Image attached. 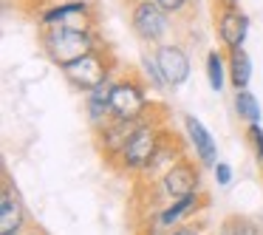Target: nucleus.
Segmentation results:
<instances>
[{
	"instance_id": "aec40b11",
	"label": "nucleus",
	"mask_w": 263,
	"mask_h": 235,
	"mask_svg": "<svg viewBox=\"0 0 263 235\" xmlns=\"http://www.w3.org/2000/svg\"><path fill=\"white\" fill-rule=\"evenodd\" d=\"M156 3H159L167 14H181L184 9L190 6V0H156Z\"/></svg>"
},
{
	"instance_id": "2eb2a0df",
	"label": "nucleus",
	"mask_w": 263,
	"mask_h": 235,
	"mask_svg": "<svg viewBox=\"0 0 263 235\" xmlns=\"http://www.w3.org/2000/svg\"><path fill=\"white\" fill-rule=\"evenodd\" d=\"M218 235H263V232L249 215H238V212H232V215H227L221 221Z\"/></svg>"
},
{
	"instance_id": "b1692460",
	"label": "nucleus",
	"mask_w": 263,
	"mask_h": 235,
	"mask_svg": "<svg viewBox=\"0 0 263 235\" xmlns=\"http://www.w3.org/2000/svg\"><path fill=\"white\" fill-rule=\"evenodd\" d=\"M29 235H46V232H29Z\"/></svg>"
},
{
	"instance_id": "f8f14e48",
	"label": "nucleus",
	"mask_w": 263,
	"mask_h": 235,
	"mask_svg": "<svg viewBox=\"0 0 263 235\" xmlns=\"http://www.w3.org/2000/svg\"><path fill=\"white\" fill-rule=\"evenodd\" d=\"M184 131H187L190 136V144H193L195 150V159H198V165H206V167H215L218 165V148H215V139L210 136V131H206L204 125H201L198 119H195L193 114L184 116Z\"/></svg>"
},
{
	"instance_id": "412c9836",
	"label": "nucleus",
	"mask_w": 263,
	"mask_h": 235,
	"mask_svg": "<svg viewBox=\"0 0 263 235\" xmlns=\"http://www.w3.org/2000/svg\"><path fill=\"white\" fill-rule=\"evenodd\" d=\"M215 182L221 184V187H227V184L232 182V167H229L227 161H218L215 165Z\"/></svg>"
},
{
	"instance_id": "9b49d317",
	"label": "nucleus",
	"mask_w": 263,
	"mask_h": 235,
	"mask_svg": "<svg viewBox=\"0 0 263 235\" xmlns=\"http://www.w3.org/2000/svg\"><path fill=\"white\" fill-rule=\"evenodd\" d=\"M215 31H218V40L229 51L240 48L246 40V31H249V17L240 9H221V14L215 17Z\"/></svg>"
},
{
	"instance_id": "4be33fe9",
	"label": "nucleus",
	"mask_w": 263,
	"mask_h": 235,
	"mask_svg": "<svg viewBox=\"0 0 263 235\" xmlns=\"http://www.w3.org/2000/svg\"><path fill=\"white\" fill-rule=\"evenodd\" d=\"M170 235H201V229H193V227H178V229H173Z\"/></svg>"
},
{
	"instance_id": "6e6552de",
	"label": "nucleus",
	"mask_w": 263,
	"mask_h": 235,
	"mask_svg": "<svg viewBox=\"0 0 263 235\" xmlns=\"http://www.w3.org/2000/svg\"><path fill=\"white\" fill-rule=\"evenodd\" d=\"M142 125V122H130V119H114L110 116L105 125L97 128V144L99 150H102V156L108 161H119L122 150H125V144L130 142L133 131Z\"/></svg>"
},
{
	"instance_id": "f3484780",
	"label": "nucleus",
	"mask_w": 263,
	"mask_h": 235,
	"mask_svg": "<svg viewBox=\"0 0 263 235\" xmlns=\"http://www.w3.org/2000/svg\"><path fill=\"white\" fill-rule=\"evenodd\" d=\"M223 57L218 51H210L206 54V80H210V88L212 91H223Z\"/></svg>"
},
{
	"instance_id": "dca6fc26",
	"label": "nucleus",
	"mask_w": 263,
	"mask_h": 235,
	"mask_svg": "<svg viewBox=\"0 0 263 235\" xmlns=\"http://www.w3.org/2000/svg\"><path fill=\"white\" fill-rule=\"evenodd\" d=\"M235 108H238V116L249 125H257L260 122V105H257L255 94L252 91H238L235 94Z\"/></svg>"
},
{
	"instance_id": "f03ea898",
	"label": "nucleus",
	"mask_w": 263,
	"mask_h": 235,
	"mask_svg": "<svg viewBox=\"0 0 263 235\" xmlns=\"http://www.w3.org/2000/svg\"><path fill=\"white\" fill-rule=\"evenodd\" d=\"M114 68H116V57L108 48L99 46L97 51L85 54L82 60H74V63L63 65V77L77 88V91L91 94L93 88H99L108 77H114Z\"/></svg>"
},
{
	"instance_id": "a211bd4d",
	"label": "nucleus",
	"mask_w": 263,
	"mask_h": 235,
	"mask_svg": "<svg viewBox=\"0 0 263 235\" xmlns=\"http://www.w3.org/2000/svg\"><path fill=\"white\" fill-rule=\"evenodd\" d=\"M142 65H144V74H147L150 82H153L156 91H164V88H167V80H164V74H161V68H159V60H156V54H153V57H150V54H142Z\"/></svg>"
},
{
	"instance_id": "5701e85b",
	"label": "nucleus",
	"mask_w": 263,
	"mask_h": 235,
	"mask_svg": "<svg viewBox=\"0 0 263 235\" xmlns=\"http://www.w3.org/2000/svg\"><path fill=\"white\" fill-rule=\"evenodd\" d=\"M218 3H221V9H238L240 0H218Z\"/></svg>"
},
{
	"instance_id": "423d86ee",
	"label": "nucleus",
	"mask_w": 263,
	"mask_h": 235,
	"mask_svg": "<svg viewBox=\"0 0 263 235\" xmlns=\"http://www.w3.org/2000/svg\"><path fill=\"white\" fill-rule=\"evenodd\" d=\"M43 26H60V29L71 31H93V14L88 0H71V3H60L40 14Z\"/></svg>"
},
{
	"instance_id": "ddd939ff",
	"label": "nucleus",
	"mask_w": 263,
	"mask_h": 235,
	"mask_svg": "<svg viewBox=\"0 0 263 235\" xmlns=\"http://www.w3.org/2000/svg\"><path fill=\"white\" fill-rule=\"evenodd\" d=\"M201 201H204V195H201V193L184 195V198H173V204L164 207V210L156 215V227L164 229V232L170 235L173 227H178L187 215H193L195 210H201Z\"/></svg>"
},
{
	"instance_id": "f257e3e1",
	"label": "nucleus",
	"mask_w": 263,
	"mask_h": 235,
	"mask_svg": "<svg viewBox=\"0 0 263 235\" xmlns=\"http://www.w3.org/2000/svg\"><path fill=\"white\" fill-rule=\"evenodd\" d=\"M40 43L46 57L60 68L99 48V37L93 31H71V29H60V26H43Z\"/></svg>"
},
{
	"instance_id": "0eeeda50",
	"label": "nucleus",
	"mask_w": 263,
	"mask_h": 235,
	"mask_svg": "<svg viewBox=\"0 0 263 235\" xmlns=\"http://www.w3.org/2000/svg\"><path fill=\"white\" fill-rule=\"evenodd\" d=\"M161 190L167 198H184L201 190V167L193 159H178L170 170L161 176Z\"/></svg>"
},
{
	"instance_id": "7ed1b4c3",
	"label": "nucleus",
	"mask_w": 263,
	"mask_h": 235,
	"mask_svg": "<svg viewBox=\"0 0 263 235\" xmlns=\"http://www.w3.org/2000/svg\"><path fill=\"white\" fill-rule=\"evenodd\" d=\"M164 136H167V133L161 131V125L144 119L142 125L133 131V136H130V142L125 144V150H122L119 170L122 173H144V167L153 161L156 150L161 148Z\"/></svg>"
},
{
	"instance_id": "4468645a",
	"label": "nucleus",
	"mask_w": 263,
	"mask_h": 235,
	"mask_svg": "<svg viewBox=\"0 0 263 235\" xmlns=\"http://www.w3.org/2000/svg\"><path fill=\"white\" fill-rule=\"evenodd\" d=\"M229 77H232V85L238 91H246L252 80V60L243 48H232L229 51Z\"/></svg>"
},
{
	"instance_id": "1a4fd4ad",
	"label": "nucleus",
	"mask_w": 263,
	"mask_h": 235,
	"mask_svg": "<svg viewBox=\"0 0 263 235\" xmlns=\"http://www.w3.org/2000/svg\"><path fill=\"white\" fill-rule=\"evenodd\" d=\"M156 60H159V68L170 88H178L190 80V57L181 46H176V43H159L156 46Z\"/></svg>"
},
{
	"instance_id": "39448f33",
	"label": "nucleus",
	"mask_w": 263,
	"mask_h": 235,
	"mask_svg": "<svg viewBox=\"0 0 263 235\" xmlns=\"http://www.w3.org/2000/svg\"><path fill=\"white\" fill-rule=\"evenodd\" d=\"M130 29L147 46H159L164 34L170 31V14L156 0H139L130 12Z\"/></svg>"
},
{
	"instance_id": "6ab92c4d",
	"label": "nucleus",
	"mask_w": 263,
	"mask_h": 235,
	"mask_svg": "<svg viewBox=\"0 0 263 235\" xmlns=\"http://www.w3.org/2000/svg\"><path fill=\"white\" fill-rule=\"evenodd\" d=\"M249 142H252V148H255V156H257V161L263 165V128L260 125H249Z\"/></svg>"
},
{
	"instance_id": "9d476101",
	"label": "nucleus",
	"mask_w": 263,
	"mask_h": 235,
	"mask_svg": "<svg viewBox=\"0 0 263 235\" xmlns=\"http://www.w3.org/2000/svg\"><path fill=\"white\" fill-rule=\"evenodd\" d=\"M29 224L26 207L20 195L12 190V184H3V195H0V235H20Z\"/></svg>"
},
{
	"instance_id": "20e7f679",
	"label": "nucleus",
	"mask_w": 263,
	"mask_h": 235,
	"mask_svg": "<svg viewBox=\"0 0 263 235\" xmlns=\"http://www.w3.org/2000/svg\"><path fill=\"white\" fill-rule=\"evenodd\" d=\"M150 111L147 88L139 77H122L116 80L114 94H110V116L114 119H130V122H144Z\"/></svg>"
}]
</instances>
